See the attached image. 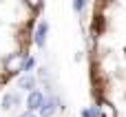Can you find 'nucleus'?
I'll return each instance as SVG.
<instances>
[{
  "label": "nucleus",
  "instance_id": "39448f33",
  "mask_svg": "<svg viewBox=\"0 0 126 117\" xmlns=\"http://www.w3.org/2000/svg\"><path fill=\"white\" fill-rule=\"evenodd\" d=\"M20 104V95L18 93H7L4 97H2V108L4 111H11L13 106H18Z\"/></svg>",
  "mask_w": 126,
  "mask_h": 117
},
{
  "label": "nucleus",
  "instance_id": "423d86ee",
  "mask_svg": "<svg viewBox=\"0 0 126 117\" xmlns=\"http://www.w3.org/2000/svg\"><path fill=\"white\" fill-rule=\"evenodd\" d=\"M18 88H22V91H33L35 88V77L33 75H22L20 80H18Z\"/></svg>",
  "mask_w": 126,
  "mask_h": 117
},
{
  "label": "nucleus",
  "instance_id": "1a4fd4ad",
  "mask_svg": "<svg viewBox=\"0 0 126 117\" xmlns=\"http://www.w3.org/2000/svg\"><path fill=\"white\" fill-rule=\"evenodd\" d=\"M82 117H100V113H97V108H86V111H82Z\"/></svg>",
  "mask_w": 126,
  "mask_h": 117
},
{
  "label": "nucleus",
  "instance_id": "f257e3e1",
  "mask_svg": "<svg viewBox=\"0 0 126 117\" xmlns=\"http://www.w3.org/2000/svg\"><path fill=\"white\" fill-rule=\"evenodd\" d=\"M47 33H49V22L47 20H42V22H38V27H35V33H33V42H35V46H44L47 44Z\"/></svg>",
  "mask_w": 126,
  "mask_h": 117
},
{
  "label": "nucleus",
  "instance_id": "f03ea898",
  "mask_svg": "<svg viewBox=\"0 0 126 117\" xmlns=\"http://www.w3.org/2000/svg\"><path fill=\"white\" fill-rule=\"evenodd\" d=\"M22 60H24V53H11V55L4 60V71H7V73H18Z\"/></svg>",
  "mask_w": 126,
  "mask_h": 117
},
{
  "label": "nucleus",
  "instance_id": "20e7f679",
  "mask_svg": "<svg viewBox=\"0 0 126 117\" xmlns=\"http://www.w3.org/2000/svg\"><path fill=\"white\" fill-rule=\"evenodd\" d=\"M38 111H40V115H42V117H51L55 111H58V102H55L53 97H49V100L42 102V106H40Z\"/></svg>",
  "mask_w": 126,
  "mask_h": 117
},
{
  "label": "nucleus",
  "instance_id": "0eeeda50",
  "mask_svg": "<svg viewBox=\"0 0 126 117\" xmlns=\"http://www.w3.org/2000/svg\"><path fill=\"white\" fill-rule=\"evenodd\" d=\"M100 117H117V113H115V108H113V104L104 102V104L100 106Z\"/></svg>",
  "mask_w": 126,
  "mask_h": 117
},
{
  "label": "nucleus",
  "instance_id": "7ed1b4c3",
  "mask_svg": "<svg viewBox=\"0 0 126 117\" xmlns=\"http://www.w3.org/2000/svg\"><path fill=\"white\" fill-rule=\"evenodd\" d=\"M42 102H44V95L38 91V88H33V91H29V97H27V108L29 111H38L40 106H42Z\"/></svg>",
  "mask_w": 126,
  "mask_h": 117
},
{
  "label": "nucleus",
  "instance_id": "6e6552de",
  "mask_svg": "<svg viewBox=\"0 0 126 117\" xmlns=\"http://www.w3.org/2000/svg\"><path fill=\"white\" fill-rule=\"evenodd\" d=\"M33 66H35V60H33V58H27V55H24L22 64H20V71H22V73H29Z\"/></svg>",
  "mask_w": 126,
  "mask_h": 117
},
{
  "label": "nucleus",
  "instance_id": "f8f14e48",
  "mask_svg": "<svg viewBox=\"0 0 126 117\" xmlns=\"http://www.w3.org/2000/svg\"><path fill=\"white\" fill-rule=\"evenodd\" d=\"M20 117H35V115H33V111H27V113H22Z\"/></svg>",
  "mask_w": 126,
  "mask_h": 117
},
{
  "label": "nucleus",
  "instance_id": "9b49d317",
  "mask_svg": "<svg viewBox=\"0 0 126 117\" xmlns=\"http://www.w3.org/2000/svg\"><path fill=\"white\" fill-rule=\"evenodd\" d=\"M42 2H44V0H27V4H29L33 11H38V9L42 7Z\"/></svg>",
  "mask_w": 126,
  "mask_h": 117
},
{
  "label": "nucleus",
  "instance_id": "9d476101",
  "mask_svg": "<svg viewBox=\"0 0 126 117\" xmlns=\"http://www.w3.org/2000/svg\"><path fill=\"white\" fill-rule=\"evenodd\" d=\"M84 7H86V0H73V9H75L78 13H80Z\"/></svg>",
  "mask_w": 126,
  "mask_h": 117
}]
</instances>
